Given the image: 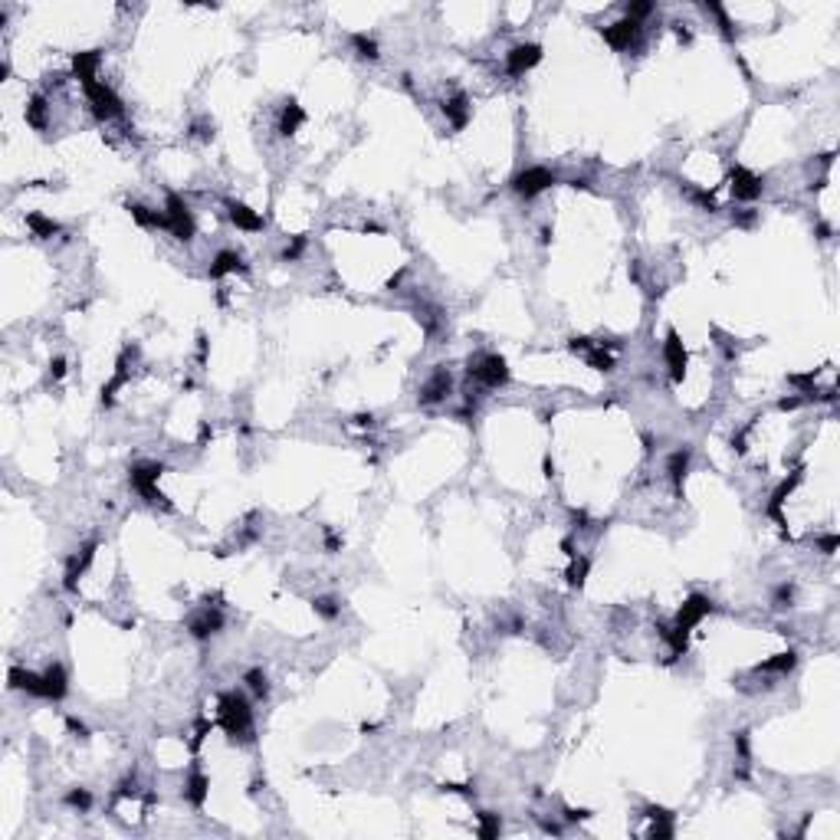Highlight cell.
Here are the masks:
<instances>
[{"label":"cell","instance_id":"cell-22","mask_svg":"<svg viewBox=\"0 0 840 840\" xmlns=\"http://www.w3.org/2000/svg\"><path fill=\"white\" fill-rule=\"evenodd\" d=\"M26 125L36 128V132L46 128V99H43V95H33L30 105H26Z\"/></svg>","mask_w":840,"mask_h":840},{"label":"cell","instance_id":"cell-13","mask_svg":"<svg viewBox=\"0 0 840 840\" xmlns=\"http://www.w3.org/2000/svg\"><path fill=\"white\" fill-rule=\"evenodd\" d=\"M450 394V371H443V368H437V371L430 374V381L420 388V404H440L443 398Z\"/></svg>","mask_w":840,"mask_h":840},{"label":"cell","instance_id":"cell-38","mask_svg":"<svg viewBox=\"0 0 840 840\" xmlns=\"http://www.w3.org/2000/svg\"><path fill=\"white\" fill-rule=\"evenodd\" d=\"M63 374H66V361H63V358H56V361L50 365V378H53V381H60Z\"/></svg>","mask_w":840,"mask_h":840},{"label":"cell","instance_id":"cell-25","mask_svg":"<svg viewBox=\"0 0 840 840\" xmlns=\"http://www.w3.org/2000/svg\"><path fill=\"white\" fill-rule=\"evenodd\" d=\"M443 112L453 119V128H463L467 125V95H453L450 102L443 105Z\"/></svg>","mask_w":840,"mask_h":840},{"label":"cell","instance_id":"cell-14","mask_svg":"<svg viewBox=\"0 0 840 840\" xmlns=\"http://www.w3.org/2000/svg\"><path fill=\"white\" fill-rule=\"evenodd\" d=\"M663 355H666V365H670V371H673V381H679V378H683V371H686V349H683V341H679L676 331H670V335H666Z\"/></svg>","mask_w":840,"mask_h":840},{"label":"cell","instance_id":"cell-24","mask_svg":"<svg viewBox=\"0 0 840 840\" xmlns=\"http://www.w3.org/2000/svg\"><path fill=\"white\" fill-rule=\"evenodd\" d=\"M794 663H798V656H794V650H788V654H778V656H772V660H765L758 670H765V673H791L794 670Z\"/></svg>","mask_w":840,"mask_h":840},{"label":"cell","instance_id":"cell-11","mask_svg":"<svg viewBox=\"0 0 840 840\" xmlns=\"http://www.w3.org/2000/svg\"><path fill=\"white\" fill-rule=\"evenodd\" d=\"M762 178L758 174H752V171L745 168H735L732 171V194H735V201H755V197H762Z\"/></svg>","mask_w":840,"mask_h":840},{"label":"cell","instance_id":"cell-40","mask_svg":"<svg viewBox=\"0 0 840 840\" xmlns=\"http://www.w3.org/2000/svg\"><path fill=\"white\" fill-rule=\"evenodd\" d=\"M66 725H69V729H73V732H76L79 738H85V735H89V729H85L83 722H76V719H66Z\"/></svg>","mask_w":840,"mask_h":840},{"label":"cell","instance_id":"cell-20","mask_svg":"<svg viewBox=\"0 0 840 840\" xmlns=\"http://www.w3.org/2000/svg\"><path fill=\"white\" fill-rule=\"evenodd\" d=\"M99 53H79L76 60H73V66H76V76H79V83H95V66H99Z\"/></svg>","mask_w":840,"mask_h":840},{"label":"cell","instance_id":"cell-32","mask_svg":"<svg viewBox=\"0 0 840 840\" xmlns=\"http://www.w3.org/2000/svg\"><path fill=\"white\" fill-rule=\"evenodd\" d=\"M624 14H627V20L640 23L644 17H650V14H654V4H627V7H624Z\"/></svg>","mask_w":840,"mask_h":840},{"label":"cell","instance_id":"cell-10","mask_svg":"<svg viewBox=\"0 0 840 840\" xmlns=\"http://www.w3.org/2000/svg\"><path fill=\"white\" fill-rule=\"evenodd\" d=\"M637 36H640V23H634V20H620L614 26H604V40L614 50H630L637 43Z\"/></svg>","mask_w":840,"mask_h":840},{"label":"cell","instance_id":"cell-35","mask_svg":"<svg viewBox=\"0 0 840 840\" xmlns=\"http://www.w3.org/2000/svg\"><path fill=\"white\" fill-rule=\"evenodd\" d=\"M693 201H696V204H703L706 211H716V197L706 194V191H693Z\"/></svg>","mask_w":840,"mask_h":840},{"label":"cell","instance_id":"cell-31","mask_svg":"<svg viewBox=\"0 0 840 840\" xmlns=\"http://www.w3.org/2000/svg\"><path fill=\"white\" fill-rule=\"evenodd\" d=\"M588 568H591V565H588V558H578L575 565H571V571H568V581H571V585H575V588H581V585H585Z\"/></svg>","mask_w":840,"mask_h":840},{"label":"cell","instance_id":"cell-2","mask_svg":"<svg viewBox=\"0 0 840 840\" xmlns=\"http://www.w3.org/2000/svg\"><path fill=\"white\" fill-rule=\"evenodd\" d=\"M469 378H476L483 388H502L509 381V365L502 355H483L469 361Z\"/></svg>","mask_w":840,"mask_h":840},{"label":"cell","instance_id":"cell-6","mask_svg":"<svg viewBox=\"0 0 840 840\" xmlns=\"http://www.w3.org/2000/svg\"><path fill=\"white\" fill-rule=\"evenodd\" d=\"M164 213H168V230L178 240H191V237H194V217H191L187 204L181 201L178 194L168 197V207H164Z\"/></svg>","mask_w":840,"mask_h":840},{"label":"cell","instance_id":"cell-17","mask_svg":"<svg viewBox=\"0 0 840 840\" xmlns=\"http://www.w3.org/2000/svg\"><path fill=\"white\" fill-rule=\"evenodd\" d=\"M92 555H95V542L83 545V548H79V555H73V561H69V568H66V588H69V591L76 588V578L83 575L85 568H89V561H92Z\"/></svg>","mask_w":840,"mask_h":840},{"label":"cell","instance_id":"cell-33","mask_svg":"<svg viewBox=\"0 0 840 840\" xmlns=\"http://www.w3.org/2000/svg\"><path fill=\"white\" fill-rule=\"evenodd\" d=\"M66 804H73V807H79V811H89V804H92V794L85 788H79V791H69L66 794Z\"/></svg>","mask_w":840,"mask_h":840},{"label":"cell","instance_id":"cell-30","mask_svg":"<svg viewBox=\"0 0 840 840\" xmlns=\"http://www.w3.org/2000/svg\"><path fill=\"white\" fill-rule=\"evenodd\" d=\"M339 611L341 607L335 604V597H319V601H315V614H322L325 620H335L339 617Z\"/></svg>","mask_w":840,"mask_h":840},{"label":"cell","instance_id":"cell-5","mask_svg":"<svg viewBox=\"0 0 840 840\" xmlns=\"http://www.w3.org/2000/svg\"><path fill=\"white\" fill-rule=\"evenodd\" d=\"M164 473L161 463H138L132 467V486L135 492H142L148 502H164V496L158 492V476Z\"/></svg>","mask_w":840,"mask_h":840},{"label":"cell","instance_id":"cell-27","mask_svg":"<svg viewBox=\"0 0 840 840\" xmlns=\"http://www.w3.org/2000/svg\"><path fill=\"white\" fill-rule=\"evenodd\" d=\"M26 227L33 230L36 237H53V233H60V223H53V220H46V217H40V213H30L26 217Z\"/></svg>","mask_w":840,"mask_h":840},{"label":"cell","instance_id":"cell-37","mask_svg":"<svg viewBox=\"0 0 840 840\" xmlns=\"http://www.w3.org/2000/svg\"><path fill=\"white\" fill-rule=\"evenodd\" d=\"M735 748H738V755H742V762H748V735L745 732H738L735 735Z\"/></svg>","mask_w":840,"mask_h":840},{"label":"cell","instance_id":"cell-15","mask_svg":"<svg viewBox=\"0 0 840 840\" xmlns=\"http://www.w3.org/2000/svg\"><path fill=\"white\" fill-rule=\"evenodd\" d=\"M10 686L23 689L30 696L46 699V683H43V676H36V673H30V670H10Z\"/></svg>","mask_w":840,"mask_h":840},{"label":"cell","instance_id":"cell-18","mask_svg":"<svg viewBox=\"0 0 840 840\" xmlns=\"http://www.w3.org/2000/svg\"><path fill=\"white\" fill-rule=\"evenodd\" d=\"M243 270V256L240 253H230V250H223V253L213 256L211 263V280H220V276H227V272H237Z\"/></svg>","mask_w":840,"mask_h":840},{"label":"cell","instance_id":"cell-3","mask_svg":"<svg viewBox=\"0 0 840 840\" xmlns=\"http://www.w3.org/2000/svg\"><path fill=\"white\" fill-rule=\"evenodd\" d=\"M85 95H89V102H92V112L99 115V119H115V115H122V99L115 92H112L105 83H85L83 85Z\"/></svg>","mask_w":840,"mask_h":840},{"label":"cell","instance_id":"cell-34","mask_svg":"<svg viewBox=\"0 0 840 840\" xmlns=\"http://www.w3.org/2000/svg\"><path fill=\"white\" fill-rule=\"evenodd\" d=\"M496 834H499V817L479 814V837H496Z\"/></svg>","mask_w":840,"mask_h":840},{"label":"cell","instance_id":"cell-23","mask_svg":"<svg viewBox=\"0 0 840 840\" xmlns=\"http://www.w3.org/2000/svg\"><path fill=\"white\" fill-rule=\"evenodd\" d=\"M302 122H306V112L299 109V105H296V102H289V105H286V109H282V119H280V132H282V135H292V132H296V128H299V125H302Z\"/></svg>","mask_w":840,"mask_h":840},{"label":"cell","instance_id":"cell-36","mask_svg":"<svg viewBox=\"0 0 840 840\" xmlns=\"http://www.w3.org/2000/svg\"><path fill=\"white\" fill-rule=\"evenodd\" d=\"M302 246H306V240L296 237V240H292V246H286V253H282V256H286V260H296V256L302 253Z\"/></svg>","mask_w":840,"mask_h":840},{"label":"cell","instance_id":"cell-39","mask_svg":"<svg viewBox=\"0 0 840 840\" xmlns=\"http://www.w3.org/2000/svg\"><path fill=\"white\" fill-rule=\"evenodd\" d=\"M821 548H824V555H834V548H837V535H827V538H821Z\"/></svg>","mask_w":840,"mask_h":840},{"label":"cell","instance_id":"cell-8","mask_svg":"<svg viewBox=\"0 0 840 840\" xmlns=\"http://www.w3.org/2000/svg\"><path fill=\"white\" fill-rule=\"evenodd\" d=\"M713 611V601L709 597H703V595H693V597H686V604L679 607V614H676V624L673 627H679V630H693L699 624V620L706 617V614Z\"/></svg>","mask_w":840,"mask_h":840},{"label":"cell","instance_id":"cell-1","mask_svg":"<svg viewBox=\"0 0 840 840\" xmlns=\"http://www.w3.org/2000/svg\"><path fill=\"white\" fill-rule=\"evenodd\" d=\"M217 722H220V729L227 732L233 742H246V738L253 735V713H250V703H246L243 696H237V693H227V696L220 699V709H217Z\"/></svg>","mask_w":840,"mask_h":840},{"label":"cell","instance_id":"cell-26","mask_svg":"<svg viewBox=\"0 0 840 840\" xmlns=\"http://www.w3.org/2000/svg\"><path fill=\"white\" fill-rule=\"evenodd\" d=\"M187 798H191V804H204V798H207V778L201 772H194L191 775V781H187Z\"/></svg>","mask_w":840,"mask_h":840},{"label":"cell","instance_id":"cell-21","mask_svg":"<svg viewBox=\"0 0 840 840\" xmlns=\"http://www.w3.org/2000/svg\"><path fill=\"white\" fill-rule=\"evenodd\" d=\"M686 469H689V450H676L670 457V463H666V473H670V479H673V486H676V489H683Z\"/></svg>","mask_w":840,"mask_h":840},{"label":"cell","instance_id":"cell-16","mask_svg":"<svg viewBox=\"0 0 840 840\" xmlns=\"http://www.w3.org/2000/svg\"><path fill=\"white\" fill-rule=\"evenodd\" d=\"M227 207H230V220L237 223L240 230H263V223H266V220H263V217H260L256 211H250L246 204H237V201H230Z\"/></svg>","mask_w":840,"mask_h":840},{"label":"cell","instance_id":"cell-29","mask_svg":"<svg viewBox=\"0 0 840 840\" xmlns=\"http://www.w3.org/2000/svg\"><path fill=\"white\" fill-rule=\"evenodd\" d=\"M351 43L358 46V53L365 56V60H378V43L371 40V36H365V33H355L351 36Z\"/></svg>","mask_w":840,"mask_h":840},{"label":"cell","instance_id":"cell-28","mask_svg":"<svg viewBox=\"0 0 840 840\" xmlns=\"http://www.w3.org/2000/svg\"><path fill=\"white\" fill-rule=\"evenodd\" d=\"M243 679H246V686L253 689L256 699H266V696H270V679H266L263 670H250Z\"/></svg>","mask_w":840,"mask_h":840},{"label":"cell","instance_id":"cell-9","mask_svg":"<svg viewBox=\"0 0 840 840\" xmlns=\"http://www.w3.org/2000/svg\"><path fill=\"white\" fill-rule=\"evenodd\" d=\"M220 627H223V614L217 611V607H204L201 614H194V617L187 620V630H191V637H197V640H207V637H213Z\"/></svg>","mask_w":840,"mask_h":840},{"label":"cell","instance_id":"cell-7","mask_svg":"<svg viewBox=\"0 0 840 840\" xmlns=\"http://www.w3.org/2000/svg\"><path fill=\"white\" fill-rule=\"evenodd\" d=\"M538 60H542V46L538 43H519V46H512L506 53V69H509V76H522Z\"/></svg>","mask_w":840,"mask_h":840},{"label":"cell","instance_id":"cell-4","mask_svg":"<svg viewBox=\"0 0 840 840\" xmlns=\"http://www.w3.org/2000/svg\"><path fill=\"white\" fill-rule=\"evenodd\" d=\"M552 184H555V171H548V168H528L512 178V191H516L519 197H526V201L528 197H538L545 187H552Z\"/></svg>","mask_w":840,"mask_h":840},{"label":"cell","instance_id":"cell-19","mask_svg":"<svg viewBox=\"0 0 840 840\" xmlns=\"http://www.w3.org/2000/svg\"><path fill=\"white\" fill-rule=\"evenodd\" d=\"M43 683H46V699H63L66 696V670L60 663H53L50 670L43 673Z\"/></svg>","mask_w":840,"mask_h":840},{"label":"cell","instance_id":"cell-12","mask_svg":"<svg viewBox=\"0 0 840 840\" xmlns=\"http://www.w3.org/2000/svg\"><path fill=\"white\" fill-rule=\"evenodd\" d=\"M571 351H581V355L588 358V365L597 368V371H611L614 368V358L604 351V345H597V341H591V339H575L571 341Z\"/></svg>","mask_w":840,"mask_h":840}]
</instances>
